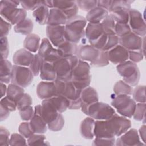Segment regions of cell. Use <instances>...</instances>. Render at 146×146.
<instances>
[{
    "label": "cell",
    "instance_id": "48",
    "mask_svg": "<svg viewBox=\"0 0 146 146\" xmlns=\"http://www.w3.org/2000/svg\"><path fill=\"white\" fill-rule=\"evenodd\" d=\"M131 28L128 23H116L115 25V34L119 37H121L130 32H131Z\"/></svg>",
    "mask_w": 146,
    "mask_h": 146
},
{
    "label": "cell",
    "instance_id": "8",
    "mask_svg": "<svg viewBox=\"0 0 146 146\" xmlns=\"http://www.w3.org/2000/svg\"><path fill=\"white\" fill-rule=\"evenodd\" d=\"M115 113L114 108L107 103L96 102L89 105L84 114L96 120H106Z\"/></svg>",
    "mask_w": 146,
    "mask_h": 146
},
{
    "label": "cell",
    "instance_id": "58",
    "mask_svg": "<svg viewBox=\"0 0 146 146\" xmlns=\"http://www.w3.org/2000/svg\"><path fill=\"white\" fill-rule=\"evenodd\" d=\"M11 29V24L1 17V38L6 36Z\"/></svg>",
    "mask_w": 146,
    "mask_h": 146
},
{
    "label": "cell",
    "instance_id": "5",
    "mask_svg": "<svg viewBox=\"0 0 146 146\" xmlns=\"http://www.w3.org/2000/svg\"><path fill=\"white\" fill-rule=\"evenodd\" d=\"M91 80L90 64L87 62L79 59L78 64L72 71L71 80L78 90L82 91L90 86Z\"/></svg>",
    "mask_w": 146,
    "mask_h": 146
},
{
    "label": "cell",
    "instance_id": "61",
    "mask_svg": "<svg viewBox=\"0 0 146 146\" xmlns=\"http://www.w3.org/2000/svg\"><path fill=\"white\" fill-rule=\"evenodd\" d=\"M145 128H146V126L144 124L140 128V129H139V132H138L139 136H140L144 144H145Z\"/></svg>",
    "mask_w": 146,
    "mask_h": 146
},
{
    "label": "cell",
    "instance_id": "53",
    "mask_svg": "<svg viewBox=\"0 0 146 146\" xmlns=\"http://www.w3.org/2000/svg\"><path fill=\"white\" fill-rule=\"evenodd\" d=\"M0 43L1 59H6L9 53V46L7 38L6 36L1 37Z\"/></svg>",
    "mask_w": 146,
    "mask_h": 146
},
{
    "label": "cell",
    "instance_id": "15",
    "mask_svg": "<svg viewBox=\"0 0 146 146\" xmlns=\"http://www.w3.org/2000/svg\"><path fill=\"white\" fill-rule=\"evenodd\" d=\"M143 38L132 31L119 38V44L128 51L143 50Z\"/></svg>",
    "mask_w": 146,
    "mask_h": 146
},
{
    "label": "cell",
    "instance_id": "49",
    "mask_svg": "<svg viewBox=\"0 0 146 146\" xmlns=\"http://www.w3.org/2000/svg\"><path fill=\"white\" fill-rule=\"evenodd\" d=\"M18 131L20 134L26 139H28L30 136L34 133L30 127V123L26 121L20 124L18 127Z\"/></svg>",
    "mask_w": 146,
    "mask_h": 146
},
{
    "label": "cell",
    "instance_id": "31",
    "mask_svg": "<svg viewBox=\"0 0 146 146\" xmlns=\"http://www.w3.org/2000/svg\"><path fill=\"white\" fill-rule=\"evenodd\" d=\"M78 46L76 43L66 40L57 47V50L61 57H68L76 55Z\"/></svg>",
    "mask_w": 146,
    "mask_h": 146
},
{
    "label": "cell",
    "instance_id": "38",
    "mask_svg": "<svg viewBox=\"0 0 146 146\" xmlns=\"http://www.w3.org/2000/svg\"><path fill=\"white\" fill-rule=\"evenodd\" d=\"M43 60V59L38 54L34 55L29 66V68L31 71L34 76H36L40 74V68Z\"/></svg>",
    "mask_w": 146,
    "mask_h": 146
},
{
    "label": "cell",
    "instance_id": "47",
    "mask_svg": "<svg viewBox=\"0 0 146 146\" xmlns=\"http://www.w3.org/2000/svg\"><path fill=\"white\" fill-rule=\"evenodd\" d=\"M109 62L107 51L101 50L97 60L91 65L94 67H104L108 65Z\"/></svg>",
    "mask_w": 146,
    "mask_h": 146
},
{
    "label": "cell",
    "instance_id": "7",
    "mask_svg": "<svg viewBox=\"0 0 146 146\" xmlns=\"http://www.w3.org/2000/svg\"><path fill=\"white\" fill-rule=\"evenodd\" d=\"M116 70L120 76L123 78V81L131 86H136L139 83L140 73L136 63L127 60L119 64Z\"/></svg>",
    "mask_w": 146,
    "mask_h": 146
},
{
    "label": "cell",
    "instance_id": "2",
    "mask_svg": "<svg viewBox=\"0 0 146 146\" xmlns=\"http://www.w3.org/2000/svg\"><path fill=\"white\" fill-rule=\"evenodd\" d=\"M20 4L17 1H1L0 14L2 18L11 25H16L26 18L27 11L23 8H18Z\"/></svg>",
    "mask_w": 146,
    "mask_h": 146
},
{
    "label": "cell",
    "instance_id": "52",
    "mask_svg": "<svg viewBox=\"0 0 146 146\" xmlns=\"http://www.w3.org/2000/svg\"><path fill=\"white\" fill-rule=\"evenodd\" d=\"M43 1H20V4L22 8L25 10H34L40 5L43 4Z\"/></svg>",
    "mask_w": 146,
    "mask_h": 146
},
{
    "label": "cell",
    "instance_id": "6",
    "mask_svg": "<svg viewBox=\"0 0 146 146\" xmlns=\"http://www.w3.org/2000/svg\"><path fill=\"white\" fill-rule=\"evenodd\" d=\"M111 105L121 116L131 118L134 113L136 103L130 95H115L112 99Z\"/></svg>",
    "mask_w": 146,
    "mask_h": 146
},
{
    "label": "cell",
    "instance_id": "20",
    "mask_svg": "<svg viewBox=\"0 0 146 146\" xmlns=\"http://www.w3.org/2000/svg\"><path fill=\"white\" fill-rule=\"evenodd\" d=\"M109 61L113 64H120L129 59L128 50L120 44H117L107 51Z\"/></svg>",
    "mask_w": 146,
    "mask_h": 146
},
{
    "label": "cell",
    "instance_id": "33",
    "mask_svg": "<svg viewBox=\"0 0 146 146\" xmlns=\"http://www.w3.org/2000/svg\"><path fill=\"white\" fill-rule=\"evenodd\" d=\"M40 38L35 34H30L27 35L23 42V46L25 49L31 52H36L40 46Z\"/></svg>",
    "mask_w": 146,
    "mask_h": 146
},
{
    "label": "cell",
    "instance_id": "1",
    "mask_svg": "<svg viewBox=\"0 0 146 146\" xmlns=\"http://www.w3.org/2000/svg\"><path fill=\"white\" fill-rule=\"evenodd\" d=\"M131 126L130 120L115 113L108 120L95 121L94 136L97 138L107 139L119 137L131 128Z\"/></svg>",
    "mask_w": 146,
    "mask_h": 146
},
{
    "label": "cell",
    "instance_id": "18",
    "mask_svg": "<svg viewBox=\"0 0 146 146\" xmlns=\"http://www.w3.org/2000/svg\"><path fill=\"white\" fill-rule=\"evenodd\" d=\"M116 145H144L140 139L138 131L135 128H129L119 136L115 141Z\"/></svg>",
    "mask_w": 146,
    "mask_h": 146
},
{
    "label": "cell",
    "instance_id": "59",
    "mask_svg": "<svg viewBox=\"0 0 146 146\" xmlns=\"http://www.w3.org/2000/svg\"><path fill=\"white\" fill-rule=\"evenodd\" d=\"M112 3V1H111V0L98 1V6L102 7L108 11L111 6Z\"/></svg>",
    "mask_w": 146,
    "mask_h": 146
},
{
    "label": "cell",
    "instance_id": "44",
    "mask_svg": "<svg viewBox=\"0 0 146 146\" xmlns=\"http://www.w3.org/2000/svg\"><path fill=\"white\" fill-rule=\"evenodd\" d=\"M145 103H139L136 104V108L133 115V117L137 121H145Z\"/></svg>",
    "mask_w": 146,
    "mask_h": 146
},
{
    "label": "cell",
    "instance_id": "63",
    "mask_svg": "<svg viewBox=\"0 0 146 146\" xmlns=\"http://www.w3.org/2000/svg\"><path fill=\"white\" fill-rule=\"evenodd\" d=\"M44 5L46 6L48 8H50V9L53 8L52 1H44Z\"/></svg>",
    "mask_w": 146,
    "mask_h": 146
},
{
    "label": "cell",
    "instance_id": "50",
    "mask_svg": "<svg viewBox=\"0 0 146 146\" xmlns=\"http://www.w3.org/2000/svg\"><path fill=\"white\" fill-rule=\"evenodd\" d=\"M27 143L25 137L21 134L13 133L11 135L10 139V145H26Z\"/></svg>",
    "mask_w": 146,
    "mask_h": 146
},
{
    "label": "cell",
    "instance_id": "23",
    "mask_svg": "<svg viewBox=\"0 0 146 146\" xmlns=\"http://www.w3.org/2000/svg\"><path fill=\"white\" fill-rule=\"evenodd\" d=\"M104 32L101 23H88L85 29V37L90 44H92L103 35Z\"/></svg>",
    "mask_w": 146,
    "mask_h": 146
},
{
    "label": "cell",
    "instance_id": "35",
    "mask_svg": "<svg viewBox=\"0 0 146 146\" xmlns=\"http://www.w3.org/2000/svg\"><path fill=\"white\" fill-rule=\"evenodd\" d=\"M34 27V23L31 19L26 18L19 23L14 26V30L16 33L24 35H29L31 34Z\"/></svg>",
    "mask_w": 146,
    "mask_h": 146
},
{
    "label": "cell",
    "instance_id": "16",
    "mask_svg": "<svg viewBox=\"0 0 146 146\" xmlns=\"http://www.w3.org/2000/svg\"><path fill=\"white\" fill-rule=\"evenodd\" d=\"M100 51V50L96 48L91 44H82L78 46L76 56L79 59L85 62H90L91 64L97 60Z\"/></svg>",
    "mask_w": 146,
    "mask_h": 146
},
{
    "label": "cell",
    "instance_id": "29",
    "mask_svg": "<svg viewBox=\"0 0 146 146\" xmlns=\"http://www.w3.org/2000/svg\"><path fill=\"white\" fill-rule=\"evenodd\" d=\"M30 127L34 133L43 134L47 130V124L39 115L34 113V116L30 120Z\"/></svg>",
    "mask_w": 146,
    "mask_h": 146
},
{
    "label": "cell",
    "instance_id": "3",
    "mask_svg": "<svg viewBox=\"0 0 146 146\" xmlns=\"http://www.w3.org/2000/svg\"><path fill=\"white\" fill-rule=\"evenodd\" d=\"M87 22L86 18L78 15L68 19L65 25L66 40L77 44L83 39Z\"/></svg>",
    "mask_w": 146,
    "mask_h": 146
},
{
    "label": "cell",
    "instance_id": "14",
    "mask_svg": "<svg viewBox=\"0 0 146 146\" xmlns=\"http://www.w3.org/2000/svg\"><path fill=\"white\" fill-rule=\"evenodd\" d=\"M52 46L48 38H44L41 41L38 53L44 61L51 63L62 58L57 48H54Z\"/></svg>",
    "mask_w": 146,
    "mask_h": 146
},
{
    "label": "cell",
    "instance_id": "26",
    "mask_svg": "<svg viewBox=\"0 0 146 146\" xmlns=\"http://www.w3.org/2000/svg\"><path fill=\"white\" fill-rule=\"evenodd\" d=\"M108 14L109 13L107 10L99 6H97L87 13L86 16V19L88 23H100Z\"/></svg>",
    "mask_w": 146,
    "mask_h": 146
},
{
    "label": "cell",
    "instance_id": "24",
    "mask_svg": "<svg viewBox=\"0 0 146 146\" xmlns=\"http://www.w3.org/2000/svg\"><path fill=\"white\" fill-rule=\"evenodd\" d=\"M34 55L32 52L25 48H21L17 51L13 55V62L14 64L28 67L30 66Z\"/></svg>",
    "mask_w": 146,
    "mask_h": 146
},
{
    "label": "cell",
    "instance_id": "19",
    "mask_svg": "<svg viewBox=\"0 0 146 146\" xmlns=\"http://www.w3.org/2000/svg\"><path fill=\"white\" fill-rule=\"evenodd\" d=\"M53 8H56L62 11L68 20L77 15L79 7L76 1H52Z\"/></svg>",
    "mask_w": 146,
    "mask_h": 146
},
{
    "label": "cell",
    "instance_id": "11",
    "mask_svg": "<svg viewBox=\"0 0 146 146\" xmlns=\"http://www.w3.org/2000/svg\"><path fill=\"white\" fill-rule=\"evenodd\" d=\"M54 82L56 86V94L65 96L70 101L81 98L82 91L78 90L71 80H63L56 79Z\"/></svg>",
    "mask_w": 146,
    "mask_h": 146
},
{
    "label": "cell",
    "instance_id": "60",
    "mask_svg": "<svg viewBox=\"0 0 146 146\" xmlns=\"http://www.w3.org/2000/svg\"><path fill=\"white\" fill-rule=\"evenodd\" d=\"M10 113V112L9 111L1 106V121L6 119L9 116Z\"/></svg>",
    "mask_w": 146,
    "mask_h": 146
},
{
    "label": "cell",
    "instance_id": "51",
    "mask_svg": "<svg viewBox=\"0 0 146 146\" xmlns=\"http://www.w3.org/2000/svg\"><path fill=\"white\" fill-rule=\"evenodd\" d=\"M21 118L23 121H29L34 115V110L31 106H27L19 111Z\"/></svg>",
    "mask_w": 146,
    "mask_h": 146
},
{
    "label": "cell",
    "instance_id": "28",
    "mask_svg": "<svg viewBox=\"0 0 146 146\" xmlns=\"http://www.w3.org/2000/svg\"><path fill=\"white\" fill-rule=\"evenodd\" d=\"M40 78L45 81H54L56 74L53 63L43 60L40 71Z\"/></svg>",
    "mask_w": 146,
    "mask_h": 146
},
{
    "label": "cell",
    "instance_id": "45",
    "mask_svg": "<svg viewBox=\"0 0 146 146\" xmlns=\"http://www.w3.org/2000/svg\"><path fill=\"white\" fill-rule=\"evenodd\" d=\"M76 3L79 9L87 12L98 6V1L96 0L76 1Z\"/></svg>",
    "mask_w": 146,
    "mask_h": 146
},
{
    "label": "cell",
    "instance_id": "57",
    "mask_svg": "<svg viewBox=\"0 0 146 146\" xmlns=\"http://www.w3.org/2000/svg\"><path fill=\"white\" fill-rule=\"evenodd\" d=\"M115 137L110 139L95 137L92 145H115Z\"/></svg>",
    "mask_w": 146,
    "mask_h": 146
},
{
    "label": "cell",
    "instance_id": "62",
    "mask_svg": "<svg viewBox=\"0 0 146 146\" xmlns=\"http://www.w3.org/2000/svg\"><path fill=\"white\" fill-rule=\"evenodd\" d=\"M7 87H6V84L3 83L1 82V98H3L7 92Z\"/></svg>",
    "mask_w": 146,
    "mask_h": 146
},
{
    "label": "cell",
    "instance_id": "43",
    "mask_svg": "<svg viewBox=\"0 0 146 146\" xmlns=\"http://www.w3.org/2000/svg\"><path fill=\"white\" fill-rule=\"evenodd\" d=\"M145 86H137L132 92L133 99L138 103H145Z\"/></svg>",
    "mask_w": 146,
    "mask_h": 146
},
{
    "label": "cell",
    "instance_id": "17",
    "mask_svg": "<svg viewBox=\"0 0 146 146\" xmlns=\"http://www.w3.org/2000/svg\"><path fill=\"white\" fill-rule=\"evenodd\" d=\"M46 34L48 39L56 47H58L66 40L65 38V25L47 26Z\"/></svg>",
    "mask_w": 146,
    "mask_h": 146
},
{
    "label": "cell",
    "instance_id": "21",
    "mask_svg": "<svg viewBox=\"0 0 146 146\" xmlns=\"http://www.w3.org/2000/svg\"><path fill=\"white\" fill-rule=\"evenodd\" d=\"M36 94L38 98L43 100L49 99L56 95L54 81L40 82L37 86Z\"/></svg>",
    "mask_w": 146,
    "mask_h": 146
},
{
    "label": "cell",
    "instance_id": "34",
    "mask_svg": "<svg viewBox=\"0 0 146 146\" xmlns=\"http://www.w3.org/2000/svg\"><path fill=\"white\" fill-rule=\"evenodd\" d=\"M49 100L59 113L65 112L69 107L70 100L62 95L56 94L49 98Z\"/></svg>",
    "mask_w": 146,
    "mask_h": 146
},
{
    "label": "cell",
    "instance_id": "39",
    "mask_svg": "<svg viewBox=\"0 0 146 146\" xmlns=\"http://www.w3.org/2000/svg\"><path fill=\"white\" fill-rule=\"evenodd\" d=\"M23 93L24 89L23 88V87H20L18 85L11 83L7 86L6 96L12 98L15 101L18 99V98Z\"/></svg>",
    "mask_w": 146,
    "mask_h": 146
},
{
    "label": "cell",
    "instance_id": "32",
    "mask_svg": "<svg viewBox=\"0 0 146 146\" xmlns=\"http://www.w3.org/2000/svg\"><path fill=\"white\" fill-rule=\"evenodd\" d=\"M49 8L44 5L43 1V4L33 11V15L38 23L41 25H44L47 24L49 16Z\"/></svg>",
    "mask_w": 146,
    "mask_h": 146
},
{
    "label": "cell",
    "instance_id": "41",
    "mask_svg": "<svg viewBox=\"0 0 146 146\" xmlns=\"http://www.w3.org/2000/svg\"><path fill=\"white\" fill-rule=\"evenodd\" d=\"M16 103L17 109L19 111L27 106H31L33 103V100L30 95L24 92L18 98Z\"/></svg>",
    "mask_w": 146,
    "mask_h": 146
},
{
    "label": "cell",
    "instance_id": "25",
    "mask_svg": "<svg viewBox=\"0 0 146 146\" xmlns=\"http://www.w3.org/2000/svg\"><path fill=\"white\" fill-rule=\"evenodd\" d=\"M68 19L64 13L56 8L50 9L49 16L47 22V26L65 25Z\"/></svg>",
    "mask_w": 146,
    "mask_h": 146
},
{
    "label": "cell",
    "instance_id": "36",
    "mask_svg": "<svg viewBox=\"0 0 146 146\" xmlns=\"http://www.w3.org/2000/svg\"><path fill=\"white\" fill-rule=\"evenodd\" d=\"M113 92L115 95H131L133 92V88L123 80L117 82L113 86Z\"/></svg>",
    "mask_w": 146,
    "mask_h": 146
},
{
    "label": "cell",
    "instance_id": "12",
    "mask_svg": "<svg viewBox=\"0 0 146 146\" xmlns=\"http://www.w3.org/2000/svg\"><path fill=\"white\" fill-rule=\"evenodd\" d=\"M34 113L40 116L47 124L53 121L59 113L49 99H44L41 104L35 106Z\"/></svg>",
    "mask_w": 146,
    "mask_h": 146
},
{
    "label": "cell",
    "instance_id": "40",
    "mask_svg": "<svg viewBox=\"0 0 146 146\" xmlns=\"http://www.w3.org/2000/svg\"><path fill=\"white\" fill-rule=\"evenodd\" d=\"M46 136L43 134L34 133L27 139V145H49L45 141Z\"/></svg>",
    "mask_w": 146,
    "mask_h": 146
},
{
    "label": "cell",
    "instance_id": "54",
    "mask_svg": "<svg viewBox=\"0 0 146 146\" xmlns=\"http://www.w3.org/2000/svg\"><path fill=\"white\" fill-rule=\"evenodd\" d=\"M129 52V59L131 61L136 63L141 61L144 58V51L143 50L128 51Z\"/></svg>",
    "mask_w": 146,
    "mask_h": 146
},
{
    "label": "cell",
    "instance_id": "9",
    "mask_svg": "<svg viewBox=\"0 0 146 146\" xmlns=\"http://www.w3.org/2000/svg\"><path fill=\"white\" fill-rule=\"evenodd\" d=\"M132 2V1H112L108 13L116 23H128L129 13Z\"/></svg>",
    "mask_w": 146,
    "mask_h": 146
},
{
    "label": "cell",
    "instance_id": "13",
    "mask_svg": "<svg viewBox=\"0 0 146 146\" xmlns=\"http://www.w3.org/2000/svg\"><path fill=\"white\" fill-rule=\"evenodd\" d=\"M128 25L131 31L143 38L146 34V26L142 14L135 9H131L129 13Z\"/></svg>",
    "mask_w": 146,
    "mask_h": 146
},
{
    "label": "cell",
    "instance_id": "4",
    "mask_svg": "<svg viewBox=\"0 0 146 146\" xmlns=\"http://www.w3.org/2000/svg\"><path fill=\"white\" fill-rule=\"evenodd\" d=\"M76 55L62 57L53 63L56 74V79L63 80H70L72 71L79 62Z\"/></svg>",
    "mask_w": 146,
    "mask_h": 146
},
{
    "label": "cell",
    "instance_id": "10",
    "mask_svg": "<svg viewBox=\"0 0 146 146\" xmlns=\"http://www.w3.org/2000/svg\"><path fill=\"white\" fill-rule=\"evenodd\" d=\"M34 75L27 67L14 64L13 66L11 83L22 87L29 86L33 80Z\"/></svg>",
    "mask_w": 146,
    "mask_h": 146
},
{
    "label": "cell",
    "instance_id": "42",
    "mask_svg": "<svg viewBox=\"0 0 146 146\" xmlns=\"http://www.w3.org/2000/svg\"><path fill=\"white\" fill-rule=\"evenodd\" d=\"M64 125V119L61 113H59L58 117L52 122L47 124L48 128L53 132L59 131L62 129Z\"/></svg>",
    "mask_w": 146,
    "mask_h": 146
},
{
    "label": "cell",
    "instance_id": "46",
    "mask_svg": "<svg viewBox=\"0 0 146 146\" xmlns=\"http://www.w3.org/2000/svg\"><path fill=\"white\" fill-rule=\"evenodd\" d=\"M1 106L4 107L11 112L15 111L17 109V103L15 100L6 96L1 98Z\"/></svg>",
    "mask_w": 146,
    "mask_h": 146
},
{
    "label": "cell",
    "instance_id": "37",
    "mask_svg": "<svg viewBox=\"0 0 146 146\" xmlns=\"http://www.w3.org/2000/svg\"><path fill=\"white\" fill-rule=\"evenodd\" d=\"M103 28L104 34L107 35H116L115 34V25L116 22L113 18L108 14L100 23Z\"/></svg>",
    "mask_w": 146,
    "mask_h": 146
},
{
    "label": "cell",
    "instance_id": "30",
    "mask_svg": "<svg viewBox=\"0 0 146 146\" xmlns=\"http://www.w3.org/2000/svg\"><path fill=\"white\" fill-rule=\"evenodd\" d=\"M13 65L7 59H1V72L0 81L5 84L11 82Z\"/></svg>",
    "mask_w": 146,
    "mask_h": 146
},
{
    "label": "cell",
    "instance_id": "55",
    "mask_svg": "<svg viewBox=\"0 0 146 146\" xmlns=\"http://www.w3.org/2000/svg\"><path fill=\"white\" fill-rule=\"evenodd\" d=\"M10 132L4 127L0 128V145H10Z\"/></svg>",
    "mask_w": 146,
    "mask_h": 146
},
{
    "label": "cell",
    "instance_id": "22",
    "mask_svg": "<svg viewBox=\"0 0 146 146\" xmlns=\"http://www.w3.org/2000/svg\"><path fill=\"white\" fill-rule=\"evenodd\" d=\"M81 110L85 113L87 107L99 101V96L96 90L90 86L83 89L81 93Z\"/></svg>",
    "mask_w": 146,
    "mask_h": 146
},
{
    "label": "cell",
    "instance_id": "56",
    "mask_svg": "<svg viewBox=\"0 0 146 146\" xmlns=\"http://www.w3.org/2000/svg\"><path fill=\"white\" fill-rule=\"evenodd\" d=\"M117 44H119V37L116 35H108L106 44L103 50L108 51L115 47Z\"/></svg>",
    "mask_w": 146,
    "mask_h": 146
},
{
    "label": "cell",
    "instance_id": "27",
    "mask_svg": "<svg viewBox=\"0 0 146 146\" xmlns=\"http://www.w3.org/2000/svg\"><path fill=\"white\" fill-rule=\"evenodd\" d=\"M95 120L91 117L85 118L81 122L79 128L81 136L86 139H92L94 137V129Z\"/></svg>",
    "mask_w": 146,
    "mask_h": 146
}]
</instances>
